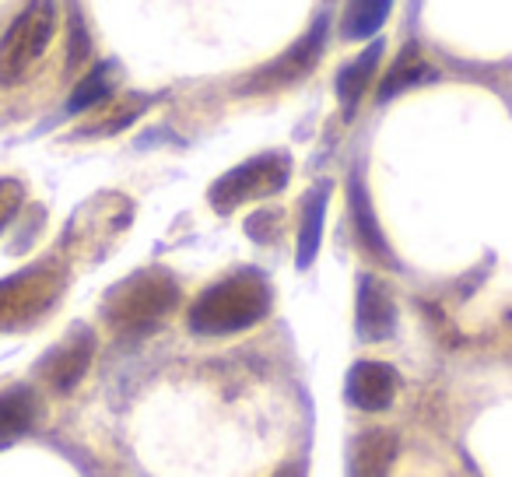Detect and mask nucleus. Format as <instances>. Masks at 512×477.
Listing matches in <instances>:
<instances>
[{
  "label": "nucleus",
  "mask_w": 512,
  "mask_h": 477,
  "mask_svg": "<svg viewBox=\"0 0 512 477\" xmlns=\"http://www.w3.org/2000/svg\"><path fill=\"white\" fill-rule=\"evenodd\" d=\"M64 278L53 267H29L15 278L0 281V330H18L43 320L57 302Z\"/></svg>",
  "instance_id": "nucleus-5"
},
{
  "label": "nucleus",
  "mask_w": 512,
  "mask_h": 477,
  "mask_svg": "<svg viewBox=\"0 0 512 477\" xmlns=\"http://www.w3.org/2000/svg\"><path fill=\"white\" fill-rule=\"evenodd\" d=\"M67 36H71V46H67V67L78 71V67L88 60V53H92V39H88V32L78 15L71 18V32H67Z\"/></svg>",
  "instance_id": "nucleus-19"
},
{
  "label": "nucleus",
  "mask_w": 512,
  "mask_h": 477,
  "mask_svg": "<svg viewBox=\"0 0 512 477\" xmlns=\"http://www.w3.org/2000/svg\"><path fill=\"white\" fill-rule=\"evenodd\" d=\"M39 418V400L29 386H15V390L0 393V439L22 435L36 425Z\"/></svg>",
  "instance_id": "nucleus-12"
},
{
  "label": "nucleus",
  "mask_w": 512,
  "mask_h": 477,
  "mask_svg": "<svg viewBox=\"0 0 512 477\" xmlns=\"http://www.w3.org/2000/svg\"><path fill=\"white\" fill-rule=\"evenodd\" d=\"M288 176H292V158L281 155V151H267L260 158H249L239 169L225 172L218 183L211 186L207 200L218 214H228L235 207L249 204V200H264L274 197L288 186Z\"/></svg>",
  "instance_id": "nucleus-4"
},
{
  "label": "nucleus",
  "mask_w": 512,
  "mask_h": 477,
  "mask_svg": "<svg viewBox=\"0 0 512 477\" xmlns=\"http://www.w3.org/2000/svg\"><path fill=\"white\" fill-rule=\"evenodd\" d=\"M397 386H400V376L393 365L386 362H358L355 369L348 372V400L358 407V411H386L397 397Z\"/></svg>",
  "instance_id": "nucleus-7"
},
{
  "label": "nucleus",
  "mask_w": 512,
  "mask_h": 477,
  "mask_svg": "<svg viewBox=\"0 0 512 477\" xmlns=\"http://www.w3.org/2000/svg\"><path fill=\"white\" fill-rule=\"evenodd\" d=\"M323 43H327V22L320 18V22H316L292 50L281 53L278 60H271L264 71L256 74V78L246 85V92H274V88H288V85H295V81H302L316 64H320Z\"/></svg>",
  "instance_id": "nucleus-6"
},
{
  "label": "nucleus",
  "mask_w": 512,
  "mask_h": 477,
  "mask_svg": "<svg viewBox=\"0 0 512 477\" xmlns=\"http://www.w3.org/2000/svg\"><path fill=\"white\" fill-rule=\"evenodd\" d=\"M274 477H306V470H302V463H292V467H281Z\"/></svg>",
  "instance_id": "nucleus-21"
},
{
  "label": "nucleus",
  "mask_w": 512,
  "mask_h": 477,
  "mask_svg": "<svg viewBox=\"0 0 512 477\" xmlns=\"http://www.w3.org/2000/svg\"><path fill=\"white\" fill-rule=\"evenodd\" d=\"M379 57H383V46L372 43L362 57H355L348 67H341V74H337V95H341L348 113L358 106V99H362L365 88H369L372 74H376V67H379Z\"/></svg>",
  "instance_id": "nucleus-13"
},
{
  "label": "nucleus",
  "mask_w": 512,
  "mask_h": 477,
  "mask_svg": "<svg viewBox=\"0 0 512 477\" xmlns=\"http://www.w3.org/2000/svg\"><path fill=\"white\" fill-rule=\"evenodd\" d=\"M18 207H22V186L15 179H0V228L15 218Z\"/></svg>",
  "instance_id": "nucleus-20"
},
{
  "label": "nucleus",
  "mask_w": 512,
  "mask_h": 477,
  "mask_svg": "<svg viewBox=\"0 0 512 477\" xmlns=\"http://www.w3.org/2000/svg\"><path fill=\"white\" fill-rule=\"evenodd\" d=\"M323 211H327V186L309 193L306 200V218H302V232H299V267H309L316 260L320 235H323Z\"/></svg>",
  "instance_id": "nucleus-17"
},
{
  "label": "nucleus",
  "mask_w": 512,
  "mask_h": 477,
  "mask_svg": "<svg viewBox=\"0 0 512 477\" xmlns=\"http://www.w3.org/2000/svg\"><path fill=\"white\" fill-rule=\"evenodd\" d=\"M57 32V8L53 0H36L11 22V29L0 39V85H22L32 67L50 50Z\"/></svg>",
  "instance_id": "nucleus-3"
},
{
  "label": "nucleus",
  "mask_w": 512,
  "mask_h": 477,
  "mask_svg": "<svg viewBox=\"0 0 512 477\" xmlns=\"http://www.w3.org/2000/svg\"><path fill=\"white\" fill-rule=\"evenodd\" d=\"M113 88H116V67L113 64L95 67V71H88L85 78L78 81V88H74V95H71V102H67V109H71V113L99 109L102 102H109Z\"/></svg>",
  "instance_id": "nucleus-15"
},
{
  "label": "nucleus",
  "mask_w": 512,
  "mask_h": 477,
  "mask_svg": "<svg viewBox=\"0 0 512 477\" xmlns=\"http://www.w3.org/2000/svg\"><path fill=\"white\" fill-rule=\"evenodd\" d=\"M148 109V99H141V95H123V99L116 102H102L99 109H95L92 116L85 120V127L78 130L81 137H109V134H120V130H127L130 123L137 120V116Z\"/></svg>",
  "instance_id": "nucleus-10"
},
{
  "label": "nucleus",
  "mask_w": 512,
  "mask_h": 477,
  "mask_svg": "<svg viewBox=\"0 0 512 477\" xmlns=\"http://www.w3.org/2000/svg\"><path fill=\"white\" fill-rule=\"evenodd\" d=\"M351 214H355V225H358V235H362L365 250H372L383 264H390V250H386V239H383V232H379L376 214H372V204H369V197H365L358 176L351 179Z\"/></svg>",
  "instance_id": "nucleus-16"
},
{
  "label": "nucleus",
  "mask_w": 512,
  "mask_h": 477,
  "mask_svg": "<svg viewBox=\"0 0 512 477\" xmlns=\"http://www.w3.org/2000/svg\"><path fill=\"white\" fill-rule=\"evenodd\" d=\"M176 302H179V285L169 274L141 271L109 292L106 320L109 327L137 334V330H151L155 323H162L176 309Z\"/></svg>",
  "instance_id": "nucleus-2"
},
{
  "label": "nucleus",
  "mask_w": 512,
  "mask_h": 477,
  "mask_svg": "<svg viewBox=\"0 0 512 477\" xmlns=\"http://www.w3.org/2000/svg\"><path fill=\"white\" fill-rule=\"evenodd\" d=\"M390 4L393 0H348V8H344L341 18V32L344 39H369L383 29L386 15H390Z\"/></svg>",
  "instance_id": "nucleus-14"
},
{
  "label": "nucleus",
  "mask_w": 512,
  "mask_h": 477,
  "mask_svg": "<svg viewBox=\"0 0 512 477\" xmlns=\"http://www.w3.org/2000/svg\"><path fill=\"white\" fill-rule=\"evenodd\" d=\"M397 327V309H393L386 288L365 274L358 281V334L365 341H386Z\"/></svg>",
  "instance_id": "nucleus-9"
},
{
  "label": "nucleus",
  "mask_w": 512,
  "mask_h": 477,
  "mask_svg": "<svg viewBox=\"0 0 512 477\" xmlns=\"http://www.w3.org/2000/svg\"><path fill=\"white\" fill-rule=\"evenodd\" d=\"M428 64H425V57L418 53V46H407L404 53H400V60H397V67H393L390 74H386V81H383V88H379V99H393V95H400V92H407L411 85H418V81H425L428 78Z\"/></svg>",
  "instance_id": "nucleus-18"
},
{
  "label": "nucleus",
  "mask_w": 512,
  "mask_h": 477,
  "mask_svg": "<svg viewBox=\"0 0 512 477\" xmlns=\"http://www.w3.org/2000/svg\"><path fill=\"white\" fill-rule=\"evenodd\" d=\"M92 351H95L92 330L78 327V330H74V334L67 337V341L60 344V348L53 351V355L43 362L46 383H50L53 390H60V393H71L74 386L81 383V376L88 372V365H92Z\"/></svg>",
  "instance_id": "nucleus-8"
},
{
  "label": "nucleus",
  "mask_w": 512,
  "mask_h": 477,
  "mask_svg": "<svg viewBox=\"0 0 512 477\" xmlns=\"http://www.w3.org/2000/svg\"><path fill=\"white\" fill-rule=\"evenodd\" d=\"M271 285L264 274L242 271L221 278L190 306V330L204 337H225L249 330L271 313Z\"/></svg>",
  "instance_id": "nucleus-1"
},
{
  "label": "nucleus",
  "mask_w": 512,
  "mask_h": 477,
  "mask_svg": "<svg viewBox=\"0 0 512 477\" xmlns=\"http://www.w3.org/2000/svg\"><path fill=\"white\" fill-rule=\"evenodd\" d=\"M393 456H397V442L390 432L362 435L355 446V460H351V477H386Z\"/></svg>",
  "instance_id": "nucleus-11"
}]
</instances>
